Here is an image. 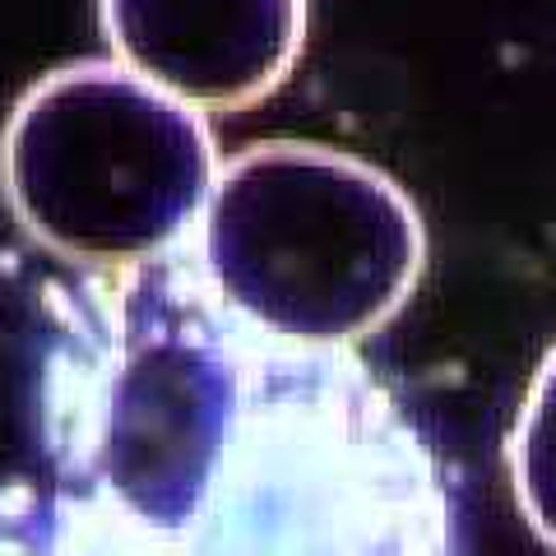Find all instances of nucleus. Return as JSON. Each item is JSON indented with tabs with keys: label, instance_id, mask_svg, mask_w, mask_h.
Instances as JSON below:
<instances>
[{
	"label": "nucleus",
	"instance_id": "39448f33",
	"mask_svg": "<svg viewBox=\"0 0 556 556\" xmlns=\"http://www.w3.org/2000/svg\"><path fill=\"white\" fill-rule=\"evenodd\" d=\"M510 478L519 515L529 519L538 543L556 552V343L538 362L529 399L519 408L510 437Z\"/></svg>",
	"mask_w": 556,
	"mask_h": 556
},
{
	"label": "nucleus",
	"instance_id": "f03ea898",
	"mask_svg": "<svg viewBox=\"0 0 556 556\" xmlns=\"http://www.w3.org/2000/svg\"><path fill=\"white\" fill-rule=\"evenodd\" d=\"M200 278L255 334L348 348L390 325L427 265L408 190L357 153L269 139L218 163Z\"/></svg>",
	"mask_w": 556,
	"mask_h": 556
},
{
	"label": "nucleus",
	"instance_id": "f257e3e1",
	"mask_svg": "<svg viewBox=\"0 0 556 556\" xmlns=\"http://www.w3.org/2000/svg\"><path fill=\"white\" fill-rule=\"evenodd\" d=\"M260 353V343H255ZM70 556H464L427 450L339 348L278 343L204 492L167 533L112 547L42 519Z\"/></svg>",
	"mask_w": 556,
	"mask_h": 556
},
{
	"label": "nucleus",
	"instance_id": "20e7f679",
	"mask_svg": "<svg viewBox=\"0 0 556 556\" xmlns=\"http://www.w3.org/2000/svg\"><path fill=\"white\" fill-rule=\"evenodd\" d=\"M102 38L195 112H247L302 61L306 0H98Z\"/></svg>",
	"mask_w": 556,
	"mask_h": 556
},
{
	"label": "nucleus",
	"instance_id": "423d86ee",
	"mask_svg": "<svg viewBox=\"0 0 556 556\" xmlns=\"http://www.w3.org/2000/svg\"><path fill=\"white\" fill-rule=\"evenodd\" d=\"M10 556H70V552H65L56 538L47 533V525H42L33 538H24V543H10Z\"/></svg>",
	"mask_w": 556,
	"mask_h": 556
},
{
	"label": "nucleus",
	"instance_id": "7ed1b4c3",
	"mask_svg": "<svg viewBox=\"0 0 556 556\" xmlns=\"http://www.w3.org/2000/svg\"><path fill=\"white\" fill-rule=\"evenodd\" d=\"M20 223L79 265H144L204 214L218 149L204 116L121 61L51 70L0 144Z\"/></svg>",
	"mask_w": 556,
	"mask_h": 556
}]
</instances>
